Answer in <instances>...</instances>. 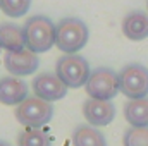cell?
Segmentation results:
<instances>
[{
  "instance_id": "8",
  "label": "cell",
  "mask_w": 148,
  "mask_h": 146,
  "mask_svg": "<svg viewBox=\"0 0 148 146\" xmlns=\"http://www.w3.org/2000/svg\"><path fill=\"white\" fill-rule=\"evenodd\" d=\"M67 86L57 77L53 72H41L33 79V93L35 96L45 100V102H57L62 100L67 95Z\"/></svg>"
},
{
  "instance_id": "2",
  "label": "cell",
  "mask_w": 148,
  "mask_h": 146,
  "mask_svg": "<svg viewBox=\"0 0 148 146\" xmlns=\"http://www.w3.org/2000/svg\"><path fill=\"white\" fill-rule=\"evenodd\" d=\"M24 41L26 48L35 53H45L55 45V24L47 16H33L29 17L24 26Z\"/></svg>"
},
{
  "instance_id": "4",
  "label": "cell",
  "mask_w": 148,
  "mask_h": 146,
  "mask_svg": "<svg viewBox=\"0 0 148 146\" xmlns=\"http://www.w3.org/2000/svg\"><path fill=\"white\" fill-rule=\"evenodd\" d=\"M119 91L129 98H147L148 96V67L133 62L119 71Z\"/></svg>"
},
{
  "instance_id": "9",
  "label": "cell",
  "mask_w": 148,
  "mask_h": 146,
  "mask_svg": "<svg viewBox=\"0 0 148 146\" xmlns=\"http://www.w3.org/2000/svg\"><path fill=\"white\" fill-rule=\"evenodd\" d=\"M83 115L93 127H103L109 126L115 119V105L105 100H95L88 98L83 103Z\"/></svg>"
},
{
  "instance_id": "7",
  "label": "cell",
  "mask_w": 148,
  "mask_h": 146,
  "mask_svg": "<svg viewBox=\"0 0 148 146\" xmlns=\"http://www.w3.org/2000/svg\"><path fill=\"white\" fill-rule=\"evenodd\" d=\"M3 65L10 72V76L24 77V76H31L38 71L40 59H38V53L28 50V48H24L21 52H5Z\"/></svg>"
},
{
  "instance_id": "16",
  "label": "cell",
  "mask_w": 148,
  "mask_h": 146,
  "mask_svg": "<svg viewBox=\"0 0 148 146\" xmlns=\"http://www.w3.org/2000/svg\"><path fill=\"white\" fill-rule=\"evenodd\" d=\"M29 7H31V0H0V10L12 19L26 16Z\"/></svg>"
},
{
  "instance_id": "20",
  "label": "cell",
  "mask_w": 148,
  "mask_h": 146,
  "mask_svg": "<svg viewBox=\"0 0 148 146\" xmlns=\"http://www.w3.org/2000/svg\"><path fill=\"white\" fill-rule=\"evenodd\" d=\"M0 52H2V46H0Z\"/></svg>"
},
{
  "instance_id": "3",
  "label": "cell",
  "mask_w": 148,
  "mask_h": 146,
  "mask_svg": "<svg viewBox=\"0 0 148 146\" xmlns=\"http://www.w3.org/2000/svg\"><path fill=\"white\" fill-rule=\"evenodd\" d=\"M55 74L69 89H77L86 84L91 69L84 57L77 53H64L55 64Z\"/></svg>"
},
{
  "instance_id": "18",
  "label": "cell",
  "mask_w": 148,
  "mask_h": 146,
  "mask_svg": "<svg viewBox=\"0 0 148 146\" xmlns=\"http://www.w3.org/2000/svg\"><path fill=\"white\" fill-rule=\"evenodd\" d=\"M0 146H12V145H9L7 141H2V139H0Z\"/></svg>"
},
{
  "instance_id": "13",
  "label": "cell",
  "mask_w": 148,
  "mask_h": 146,
  "mask_svg": "<svg viewBox=\"0 0 148 146\" xmlns=\"http://www.w3.org/2000/svg\"><path fill=\"white\" fill-rule=\"evenodd\" d=\"M124 119L131 127H148V96L127 100L124 105Z\"/></svg>"
},
{
  "instance_id": "15",
  "label": "cell",
  "mask_w": 148,
  "mask_h": 146,
  "mask_svg": "<svg viewBox=\"0 0 148 146\" xmlns=\"http://www.w3.org/2000/svg\"><path fill=\"white\" fill-rule=\"evenodd\" d=\"M17 146H52V139L41 127H26L17 136Z\"/></svg>"
},
{
  "instance_id": "12",
  "label": "cell",
  "mask_w": 148,
  "mask_h": 146,
  "mask_svg": "<svg viewBox=\"0 0 148 146\" xmlns=\"http://www.w3.org/2000/svg\"><path fill=\"white\" fill-rule=\"evenodd\" d=\"M0 46L5 52H21L26 48L24 31L21 26L14 23H2L0 24Z\"/></svg>"
},
{
  "instance_id": "17",
  "label": "cell",
  "mask_w": 148,
  "mask_h": 146,
  "mask_svg": "<svg viewBox=\"0 0 148 146\" xmlns=\"http://www.w3.org/2000/svg\"><path fill=\"white\" fill-rule=\"evenodd\" d=\"M122 146H148V127H129L122 136Z\"/></svg>"
},
{
  "instance_id": "11",
  "label": "cell",
  "mask_w": 148,
  "mask_h": 146,
  "mask_svg": "<svg viewBox=\"0 0 148 146\" xmlns=\"http://www.w3.org/2000/svg\"><path fill=\"white\" fill-rule=\"evenodd\" d=\"M122 33L131 41H143L148 38V12L131 10L122 19Z\"/></svg>"
},
{
  "instance_id": "10",
  "label": "cell",
  "mask_w": 148,
  "mask_h": 146,
  "mask_svg": "<svg viewBox=\"0 0 148 146\" xmlns=\"http://www.w3.org/2000/svg\"><path fill=\"white\" fill-rule=\"evenodd\" d=\"M29 95V88L24 79L16 76H5L0 77V103L2 105H19L23 103Z\"/></svg>"
},
{
  "instance_id": "1",
  "label": "cell",
  "mask_w": 148,
  "mask_h": 146,
  "mask_svg": "<svg viewBox=\"0 0 148 146\" xmlns=\"http://www.w3.org/2000/svg\"><path fill=\"white\" fill-rule=\"evenodd\" d=\"M90 38L86 23L79 17H64L55 24V46L64 53H77Z\"/></svg>"
},
{
  "instance_id": "19",
  "label": "cell",
  "mask_w": 148,
  "mask_h": 146,
  "mask_svg": "<svg viewBox=\"0 0 148 146\" xmlns=\"http://www.w3.org/2000/svg\"><path fill=\"white\" fill-rule=\"evenodd\" d=\"M147 10H148V0H147Z\"/></svg>"
},
{
  "instance_id": "6",
  "label": "cell",
  "mask_w": 148,
  "mask_h": 146,
  "mask_svg": "<svg viewBox=\"0 0 148 146\" xmlns=\"http://www.w3.org/2000/svg\"><path fill=\"white\" fill-rule=\"evenodd\" d=\"M53 117V105L38 96H28L16 107V119L24 127H41Z\"/></svg>"
},
{
  "instance_id": "14",
  "label": "cell",
  "mask_w": 148,
  "mask_h": 146,
  "mask_svg": "<svg viewBox=\"0 0 148 146\" xmlns=\"http://www.w3.org/2000/svg\"><path fill=\"white\" fill-rule=\"evenodd\" d=\"M73 145L74 146H109L107 138L98 127L93 126H77L73 132Z\"/></svg>"
},
{
  "instance_id": "5",
  "label": "cell",
  "mask_w": 148,
  "mask_h": 146,
  "mask_svg": "<svg viewBox=\"0 0 148 146\" xmlns=\"http://www.w3.org/2000/svg\"><path fill=\"white\" fill-rule=\"evenodd\" d=\"M84 88L90 98L112 102V98H115L121 93L119 72H115L110 67H97L95 71H91Z\"/></svg>"
}]
</instances>
